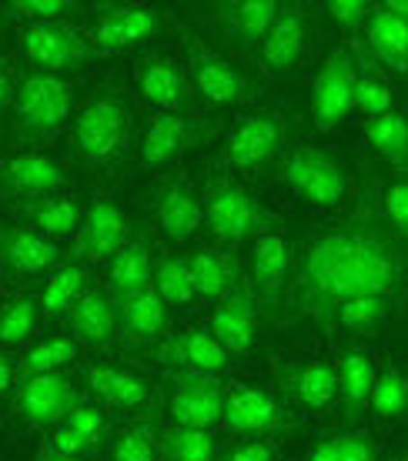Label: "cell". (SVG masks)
Wrapping results in <instances>:
<instances>
[{"label": "cell", "mask_w": 408, "mask_h": 461, "mask_svg": "<svg viewBox=\"0 0 408 461\" xmlns=\"http://www.w3.org/2000/svg\"><path fill=\"white\" fill-rule=\"evenodd\" d=\"M117 328L131 345H151L168 328V304L151 288L117 298Z\"/></svg>", "instance_id": "29"}, {"label": "cell", "mask_w": 408, "mask_h": 461, "mask_svg": "<svg viewBox=\"0 0 408 461\" xmlns=\"http://www.w3.org/2000/svg\"><path fill=\"white\" fill-rule=\"evenodd\" d=\"M131 144V104L117 87L94 91L74 117V150L94 167H114Z\"/></svg>", "instance_id": "2"}, {"label": "cell", "mask_w": 408, "mask_h": 461, "mask_svg": "<svg viewBox=\"0 0 408 461\" xmlns=\"http://www.w3.org/2000/svg\"><path fill=\"white\" fill-rule=\"evenodd\" d=\"M0 11L21 17L27 23H60L70 14H81V4H68V0H14V4H0Z\"/></svg>", "instance_id": "44"}, {"label": "cell", "mask_w": 408, "mask_h": 461, "mask_svg": "<svg viewBox=\"0 0 408 461\" xmlns=\"http://www.w3.org/2000/svg\"><path fill=\"white\" fill-rule=\"evenodd\" d=\"M222 461H275V451L265 438H248L231 451H224Z\"/></svg>", "instance_id": "49"}, {"label": "cell", "mask_w": 408, "mask_h": 461, "mask_svg": "<svg viewBox=\"0 0 408 461\" xmlns=\"http://www.w3.org/2000/svg\"><path fill=\"white\" fill-rule=\"evenodd\" d=\"M154 214H158V224L171 241H191L195 230L201 228V221H204V204H201L198 187L187 177H171L154 194Z\"/></svg>", "instance_id": "20"}, {"label": "cell", "mask_w": 408, "mask_h": 461, "mask_svg": "<svg viewBox=\"0 0 408 461\" xmlns=\"http://www.w3.org/2000/svg\"><path fill=\"white\" fill-rule=\"evenodd\" d=\"M304 47H308V21L298 7H281L278 21L271 23L268 37L258 47V60L261 70L271 77H288L298 60L304 58Z\"/></svg>", "instance_id": "18"}, {"label": "cell", "mask_w": 408, "mask_h": 461, "mask_svg": "<svg viewBox=\"0 0 408 461\" xmlns=\"http://www.w3.org/2000/svg\"><path fill=\"white\" fill-rule=\"evenodd\" d=\"M84 291H87V267L77 265V261L58 267V271L50 275V281H47L44 294H41V312H44L47 318H54V314H60V312H70V304L81 298Z\"/></svg>", "instance_id": "39"}, {"label": "cell", "mask_w": 408, "mask_h": 461, "mask_svg": "<svg viewBox=\"0 0 408 461\" xmlns=\"http://www.w3.org/2000/svg\"><path fill=\"white\" fill-rule=\"evenodd\" d=\"M168 461H214V438L198 428H168L161 435Z\"/></svg>", "instance_id": "42"}, {"label": "cell", "mask_w": 408, "mask_h": 461, "mask_svg": "<svg viewBox=\"0 0 408 461\" xmlns=\"http://www.w3.org/2000/svg\"><path fill=\"white\" fill-rule=\"evenodd\" d=\"M77 357V341L70 335H50L41 345H34L23 357V375H54L58 368L70 365Z\"/></svg>", "instance_id": "40"}, {"label": "cell", "mask_w": 408, "mask_h": 461, "mask_svg": "<svg viewBox=\"0 0 408 461\" xmlns=\"http://www.w3.org/2000/svg\"><path fill=\"white\" fill-rule=\"evenodd\" d=\"M185 60H187V81L191 87L214 107L241 104L251 91L241 70H234L222 54H214L198 34H185Z\"/></svg>", "instance_id": "9"}, {"label": "cell", "mask_w": 408, "mask_h": 461, "mask_svg": "<svg viewBox=\"0 0 408 461\" xmlns=\"http://www.w3.org/2000/svg\"><path fill=\"white\" fill-rule=\"evenodd\" d=\"M64 428L77 431V435H81L87 445H97V441L107 435V418H104V411H97L94 404H84L81 402L68 418H64Z\"/></svg>", "instance_id": "47"}, {"label": "cell", "mask_w": 408, "mask_h": 461, "mask_svg": "<svg viewBox=\"0 0 408 461\" xmlns=\"http://www.w3.org/2000/svg\"><path fill=\"white\" fill-rule=\"evenodd\" d=\"M351 58H355V107L368 117L395 111V97H392L385 70L375 64L372 54H351Z\"/></svg>", "instance_id": "35"}, {"label": "cell", "mask_w": 408, "mask_h": 461, "mask_svg": "<svg viewBox=\"0 0 408 461\" xmlns=\"http://www.w3.org/2000/svg\"><path fill=\"white\" fill-rule=\"evenodd\" d=\"M187 267H191V281H195L198 298H228L241 288L238 261L218 248H198L195 254H187Z\"/></svg>", "instance_id": "32"}, {"label": "cell", "mask_w": 408, "mask_h": 461, "mask_svg": "<svg viewBox=\"0 0 408 461\" xmlns=\"http://www.w3.org/2000/svg\"><path fill=\"white\" fill-rule=\"evenodd\" d=\"M304 461H378L375 441L368 431H355V428H341V431H328L308 448Z\"/></svg>", "instance_id": "37"}, {"label": "cell", "mask_w": 408, "mask_h": 461, "mask_svg": "<svg viewBox=\"0 0 408 461\" xmlns=\"http://www.w3.org/2000/svg\"><path fill=\"white\" fill-rule=\"evenodd\" d=\"M34 324H37L34 298L17 294V298L4 301V304H0V345H7V348L23 345V341L31 338V331H34Z\"/></svg>", "instance_id": "41"}, {"label": "cell", "mask_w": 408, "mask_h": 461, "mask_svg": "<svg viewBox=\"0 0 408 461\" xmlns=\"http://www.w3.org/2000/svg\"><path fill=\"white\" fill-rule=\"evenodd\" d=\"M208 331L228 355H248L258 338V314L251 291L238 288L211 312Z\"/></svg>", "instance_id": "24"}, {"label": "cell", "mask_w": 408, "mask_h": 461, "mask_svg": "<svg viewBox=\"0 0 408 461\" xmlns=\"http://www.w3.org/2000/svg\"><path fill=\"white\" fill-rule=\"evenodd\" d=\"M204 221L218 241L238 244L268 234L278 224V214L238 181L218 177V181H211L208 197H204Z\"/></svg>", "instance_id": "3"}, {"label": "cell", "mask_w": 408, "mask_h": 461, "mask_svg": "<svg viewBox=\"0 0 408 461\" xmlns=\"http://www.w3.org/2000/svg\"><path fill=\"white\" fill-rule=\"evenodd\" d=\"M164 394H168V415H171L175 428L211 431L224 415V392L211 375L168 371Z\"/></svg>", "instance_id": "8"}, {"label": "cell", "mask_w": 408, "mask_h": 461, "mask_svg": "<svg viewBox=\"0 0 408 461\" xmlns=\"http://www.w3.org/2000/svg\"><path fill=\"white\" fill-rule=\"evenodd\" d=\"M14 388V357L7 351H0V398Z\"/></svg>", "instance_id": "51"}, {"label": "cell", "mask_w": 408, "mask_h": 461, "mask_svg": "<svg viewBox=\"0 0 408 461\" xmlns=\"http://www.w3.org/2000/svg\"><path fill=\"white\" fill-rule=\"evenodd\" d=\"M372 11L375 7L365 4V0H331V4H325V14L345 31H358L362 23H368Z\"/></svg>", "instance_id": "48"}, {"label": "cell", "mask_w": 408, "mask_h": 461, "mask_svg": "<svg viewBox=\"0 0 408 461\" xmlns=\"http://www.w3.org/2000/svg\"><path fill=\"white\" fill-rule=\"evenodd\" d=\"M285 148V121L271 107H258L245 114L224 140L222 161L241 174H258L271 167Z\"/></svg>", "instance_id": "7"}, {"label": "cell", "mask_w": 408, "mask_h": 461, "mask_svg": "<svg viewBox=\"0 0 408 461\" xmlns=\"http://www.w3.org/2000/svg\"><path fill=\"white\" fill-rule=\"evenodd\" d=\"M278 384L304 415L322 418L339 404V371L331 361H322V357L278 365Z\"/></svg>", "instance_id": "12"}, {"label": "cell", "mask_w": 408, "mask_h": 461, "mask_svg": "<svg viewBox=\"0 0 408 461\" xmlns=\"http://www.w3.org/2000/svg\"><path fill=\"white\" fill-rule=\"evenodd\" d=\"M161 31V11L158 7H117V11L101 14L91 23L87 37L94 41L97 54H117L151 41Z\"/></svg>", "instance_id": "17"}, {"label": "cell", "mask_w": 408, "mask_h": 461, "mask_svg": "<svg viewBox=\"0 0 408 461\" xmlns=\"http://www.w3.org/2000/svg\"><path fill=\"white\" fill-rule=\"evenodd\" d=\"M151 277H154L151 275V251H148V241H144V238L128 241L111 261H107V281H111V288H114L117 298H128V294L148 291Z\"/></svg>", "instance_id": "33"}, {"label": "cell", "mask_w": 408, "mask_h": 461, "mask_svg": "<svg viewBox=\"0 0 408 461\" xmlns=\"http://www.w3.org/2000/svg\"><path fill=\"white\" fill-rule=\"evenodd\" d=\"M365 140L395 171H408V121L398 111L368 117L365 121Z\"/></svg>", "instance_id": "34"}, {"label": "cell", "mask_w": 408, "mask_h": 461, "mask_svg": "<svg viewBox=\"0 0 408 461\" xmlns=\"http://www.w3.org/2000/svg\"><path fill=\"white\" fill-rule=\"evenodd\" d=\"M382 7H385L388 14H395L398 21H405V23H408V0H385Z\"/></svg>", "instance_id": "52"}, {"label": "cell", "mask_w": 408, "mask_h": 461, "mask_svg": "<svg viewBox=\"0 0 408 461\" xmlns=\"http://www.w3.org/2000/svg\"><path fill=\"white\" fill-rule=\"evenodd\" d=\"M214 134H218V124H211V121L158 111V114L148 117L144 134H141V164L144 167H164L175 158H181L185 150L211 140Z\"/></svg>", "instance_id": "11"}, {"label": "cell", "mask_w": 408, "mask_h": 461, "mask_svg": "<svg viewBox=\"0 0 408 461\" xmlns=\"http://www.w3.org/2000/svg\"><path fill=\"white\" fill-rule=\"evenodd\" d=\"M158 448H154V428L148 421H134L114 438L111 448V461H154Z\"/></svg>", "instance_id": "45"}, {"label": "cell", "mask_w": 408, "mask_h": 461, "mask_svg": "<svg viewBox=\"0 0 408 461\" xmlns=\"http://www.w3.org/2000/svg\"><path fill=\"white\" fill-rule=\"evenodd\" d=\"M368 408H372V415L382 425H395V421H402L408 415V378L395 361L378 365V378H375Z\"/></svg>", "instance_id": "36"}, {"label": "cell", "mask_w": 408, "mask_h": 461, "mask_svg": "<svg viewBox=\"0 0 408 461\" xmlns=\"http://www.w3.org/2000/svg\"><path fill=\"white\" fill-rule=\"evenodd\" d=\"M37 461H81V458H70V455H58V451H44V455H37Z\"/></svg>", "instance_id": "53"}, {"label": "cell", "mask_w": 408, "mask_h": 461, "mask_svg": "<svg viewBox=\"0 0 408 461\" xmlns=\"http://www.w3.org/2000/svg\"><path fill=\"white\" fill-rule=\"evenodd\" d=\"M355 107V58L349 47H331L315 74L312 121L318 131H335Z\"/></svg>", "instance_id": "10"}, {"label": "cell", "mask_w": 408, "mask_h": 461, "mask_svg": "<svg viewBox=\"0 0 408 461\" xmlns=\"http://www.w3.org/2000/svg\"><path fill=\"white\" fill-rule=\"evenodd\" d=\"M81 404V392L74 388L68 375H31L23 378L21 392H17V415L34 428L58 425Z\"/></svg>", "instance_id": "14"}, {"label": "cell", "mask_w": 408, "mask_h": 461, "mask_svg": "<svg viewBox=\"0 0 408 461\" xmlns=\"http://www.w3.org/2000/svg\"><path fill=\"white\" fill-rule=\"evenodd\" d=\"M68 324L74 338L87 348H107L117 338V308L104 291L87 288L81 298L70 304Z\"/></svg>", "instance_id": "27"}, {"label": "cell", "mask_w": 408, "mask_h": 461, "mask_svg": "<svg viewBox=\"0 0 408 461\" xmlns=\"http://www.w3.org/2000/svg\"><path fill=\"white\" fill-rule=\"evenodd\" d=\"M58 244L17 224H0V265L14 277H37L58 265Z\"/></svg>", "instance_id": "22"}, {"label": "cell", "mask_w": 408, "mask_h": 461, "mask_svg": "<svg viewBox=\"0 0 408 461\" xmlns=\"http://www.w3.org/2000/svg\"><path fill=\"white\" fill-rule=\"evenodd\" d=\"M365 27H368L365 31L368 54L375 58V64L392 74H408V23L378 4Z\"/></svg>", "instance_id": "30"}, {"label": "cell", "mask_w": 408, "mask_h": 461, "mask_svg": "<svg viewBox=\"0 0 408 461\" xmlns=\"http://www.w3.org/2000/svg\"><path fill=\"white\" fill-rule=\"evenodd\" d=\"M392 461H408V451H402V455H395Z\"/></svg>", "instance_id": "54"}, {"label": "cell", "mask_w": 408, "mask_h": 461, "mask_svg": "<svg viewBox=\"0 0 408 461\" xmlns=\"http://www.w3.org/2000/svg\"><path fill=\"white\" fill-rule=\"evenodd\" d=\"M11 97H14V74L7 68V60H0V111L11 104Z\"/></svg>", "instance_id": "50"}, {"label": "cell", "mask_w": 408, "mask_h": 461, "mask_svg": "<svg viewBox=\"0 0 408 461\" xmlns=\"http://www.w3.org/2000/svg\"><path fill=\"white\" fill-rule=\"evenodd\" d=\"M405 291L408 254L385 224L375 185H368L349 218L315 230L302 244L288 288V312L298 321L331 324L349 301L378 294L398 304Z\"/></svg>", "instance_id": "1"}, {"label": "cell", "mask_w": 408, "mask_h": 461, "mask_svg": "<svg viewBox=\"0 0 408 461\" xmlns=\"http://www.w3.org/2000/svg\"><path fill=\"white\" fill-rule=\"evenodd\" d=\"M288 267H292V241L285 234L268 230V234L255 238L251 244V291L265 308L281 304Z\"/></svg>", "instance_id": "21"}, {"label": "cell", "mask_w": 408, "mask_h": 461, "mask_svg": "<svg viewBox=\"0 0 408 461\" xmlns=\"http://www.w3.org/2000/svg\"><path fill=\"white\" fill-rule=\"evenodd\" d=\"M21 44L34 70L58 74V77L97 58V47L91 37L70 23H23Z\"/></svg>", "instance_id": "6"}, {"label": "cell", "mask_w": 408, "mask_h": 461, "mask_svg": "<svg viewBox=\"0 0 408 461\" xmlns=\"http://www.w3.org/2000/svg\"><path fill=\"white\" fill-rule=\"evenodd\" d=\"M14 214L34 224L37 234H50V238H70L81 228L84 208L74 194H47L31 197V201H14Z\"/></svg>", "instance_id": "28"}, {"label": "cell", "mask_w": 408, "mask_h": 461, "mask_svg": "<svg viewBox=\"0 0 408 461\" xmlns=\"http://www.w3.org/2000/svg\"><path fill=\"white\" fill-rule=\"evenodd\" d=\"M382 211H385V224L392 228V234L402 244H408V177H398L385 187Z\"/></svg>", "instance_id": "46"}, {"label": "cell", "mask_w": 408, "mask_h": 461, "mask_svg": "<svg viewBox=\"0 0 408 461\" xmlns=\"http://www.w3.org/2000/svg\"><path fill=\"white\" fill-rule=\"evenodd\" d=\"M339 402L345 411V421L355 425L365 418V408L372 402V388L378 378V361L365 345H351L339 355Z\"/></svg>", "instance_id": "23"}, {"label": "cell", "mask_w": 408, "mask_h": 461, "mask_svg": "<svg viewBox=\"0 0 408 461\" xmlns=\"http://www.w3.org/2000/svg\"><path fill=\"white\" fill-rule=\"evenodd\" d=\"M128 244V218L111 197H94L81 221L77 251L87 261H111Z\"/></svg>", "instance_id": "19"}, {"label": "cell", "mask_w": 408, "mask_h": 461, "mask_svg": "<svg viewBox=\"0 0 408 461\" xmlns=\"http://www.w3.org/2000/svg\"><path fill=\"white\" fill-rule=\"evenodd\" d=\"M392 308H395L392 298L365 294V298H355V301H349V304H341L331 324H341V328H349V331H372V328H378V324L392 314Z\"/></svg>", "instance_id": "43"}, {"label": "cell", "mask_w": 408, "mask_h": 461, "mask_svg": "<svg viewBox=\"0 0 408 461\" xmlns=\"http://www.w3.org/2000/svg\"><path fill=\"white\" fill-rule=\"evenodd\" d=\"M158 357L177 365V371H195V375H218L228 368V351L204 328H181L158 348Z\"/></svg>", "instance_id": "25"}, {"label": "cell", "mask_w": 408, "mask_h": 461, "mask_svg": "<svg viewBox=\"0 0 408 461\" xmlns=\"http://www.w3.org/2000/svg\"><path fill=\"white\" fill-rule=\"evenodd\" d=\"M278 181L304 204L322 211H335L349 197V174L341 167V158L328 148L302 144L295 148L278 167Z\"/></svg>", "instance_id": "4"}, {"label": "cell", "mask_w": 408, "mask_h": 461, "mask_svg": "<svg viewBox=\"0 0 408 461\" xmlns=\"http://www.w3.org/2000/svg\"><path fill=\"white\" fill-rule=\"evenodd\" d=\"M224 428L245 438H261L271 431H281L285 425V408L268 388L251 384V381H238L224 392Z\"/></svg>", "instance_id": "13"}, {"label": "cell", "mask_w": 408, "mask_h": 461, "mask_svg": "<svg viewBox=\"0 0 408 461\" xmlns=\"http://www.w3.org/2000/svg\"><path fill=\"white\" fill-rule=\"evenodd\" d=\"M70 185V174L47 154H14L0 164V194L31 201V197L60 194Z\"/></svg>", "instance_id": "16"}, {"label": "cell", "mask_w": 408, "mask_h": 461, "mask_svg": "<svg viewBox=\"0 0 408 461\" xmlns=\"http://www.w3.org/2000/svg\"><path fill=\"white\" fill-rule=\"evenodd\" d=\"M154 294L164 304H175V308H185V304H191V301L198 298L187 258H181V254H164L161 261L154 265Z\"/></svg>", "instance_id": "38"}, {"label": "cell", "mask_w": 408, "mask_h": 461, "mask_svg": "<svg viewBox=\"0 0 408 461\" xmlns=\"http://www.w3.org/2000/svg\"><path fill=\"white\" fill-rule=\"evenodd\" d=\"M70 104H74V84L58 74L27 70L14 94V124L21 134L44 138L68 121Z\"/></svg>", "instance_id": "5"}, {"label": "cell", "mask_w": 408, "mask_h": 461, "mask_svg": "<svg viewBox=\"0 0 408 461\" xmlns=\"http://www.w3.org/2000/svg\"><path fill=\"white\" fill-rule=\"evenodd\" d=\"M87 384L101 402L111 404V408H121V411H138L151 402V392L138 375L117 368V365H104V361L87 365Z\"/></svg>", "instance_id": "31"}, {"label": "cell", "mask_w": 408, "mask_h": 461, "mask_svg": "<svg viewBox=\"0 0 408 461\" xmlns=\"http://www.w3.org/2000/svg\"><path fill=\"white\" fill-rule=\"evenodd\" d=\"M281 4L275 0H238V4H218L214 17L222 23V31L228 37H234L238 47H261V41L268 37L271 23L278 21Z\"/></svg>", "instance_id": "26"}, {"label": "cell", "mask_w": 408, "mask_h": 461, "mask_svg": "<svg viewBox=\"0 0 408 461\" xmlns=\"http://www.w3.org/2000/svg\"><path fill=\"white\" fill-rule=\"evenodd\" d=\"M138 94L164 114H191V81L168 54H144L134 68Z\"/></svg>", "instance_id": "15"}]
</instances>
